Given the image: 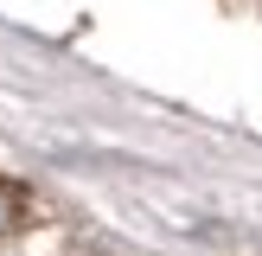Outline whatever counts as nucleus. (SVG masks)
<instances>
[{
    "instance_id": "f257e3e1",
    "label": "nucleus",
    "mask_w": 262,
    "mask_h": 256,
    "mask_svg": "<svg viewBox=\"0 0 262 256\" xmlns=\"http://www.w3.org/2000/svg\"><path fill=\"white\" fill-rule=\"evenodd\" d=\"M26 186H13V179H0V237H7V230H19V218H26Z\"/></svg>"
}]
</instances>
